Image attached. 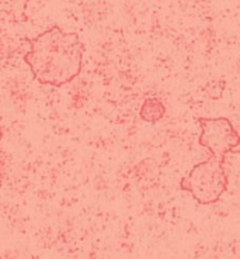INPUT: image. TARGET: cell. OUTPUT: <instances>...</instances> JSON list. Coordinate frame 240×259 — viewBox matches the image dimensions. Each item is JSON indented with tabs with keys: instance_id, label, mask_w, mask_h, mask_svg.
Returning <instances> with one entry per match:
<instances>
[{
	"instance_id": "obj_1",
	"label": "cell",
	"mask_w": 240,
	"mask_h": 259,
	"mask_svg": "<svg viewBox=\"0 0 240 259\" xmlns=\"http://www.w3.org/2000/svg\"><path fill=\"white\" fill-rule=\"evenodd\" d=\"M26 44L28 48L23 52V59L41 84L61 88L82 72L85 46L76 32L52 26L27 39Z\"/></svg>"
},
{
	"instance_id": "obj_2",
	"label": "cell",
	"mask_w": 240,
	"mask_h": 259,
	"mask_svg": "<svg viewBox=\"0 0 240 259\" xmlns=\"http://www.w3.org/2000/svg\"><path fill=\"white\" fill-rule=\"evenodd\" d=\"M180 189L189 192L195 201L208 206L214 204L229 189V178L225 169V158L209 156L195 163L187 176L182 178Z\"/></svg>"
},
{
	"instance_id": "obj_3",
	"label": "cell",
	"mask_w": 240,
	"mask_h": 259,
	"mask_svg": "<svg viewBox=\"0 0 240 259\" xmlns=\"http://www.w3.org/2000/svg\"><path fill=\"white\" fill-rule=\"evenodd\" d=\"M201 134L198 144L207 149L211 156L223 159L230 152H237L240 137L232 121L226 117L218 118H198Z\"/></svg>"
},
{
	"instance_id": "obj_4",
	"label": "cell",
	"mask_w": 240,
	"mask_h": 259,
	"mask_svg": "<svg viewBox=\"0 0 240 259\" xmlns=\"http://www.w3.org/2000/svg\"><path fill=\"white\" fill-rule=\"evenodd\" d=\"M28 0H0V23L21 24L28 20Z\"/></svg>"
},
{
	"instance_id": "obj_5",
	"label": "cell",
	"mask_w": 240,
	"mask_h": 259,
	"mask_svg": "<svg viewBox=\"0 0 240 259\" xmlns=\"http://www.w3.org/2000/svg\"><path fill=\"white\" fill-rule=\"evenodd\" d=\"M166 114V106L162 102L160 97H148L143 100L141 110H139V117L145 123L156 124L162 120Z\"/></svg>"
},
{
	"instance_id": "obj_6",
	"label": "cell",
	"mask_w": 240,
	"mask_h": 259,
	"mask_svg": "<svg viewBox=\"0 0 240 259\" xmlns=\"http://www.w3.org/2000/svg\"><path fill=\"white\" fill-rule=\"evenodd\" d=\"M23 44L24 42H20L13 35H10L3 28H0V55L3 58H12L19 52H24Z\"/></svg>"
},
{
	"instance_id": "obj_7",
	"label": "cell",
	"mask_w": 240,
	"mask_h": 259,
	"mask_svg": "<svg viewBox=\"0 0 240 259\" xmlns=\"http://www.w3.org/2000/svg\"><path fill=\"white\" fill-rule=\"evenodd\" d=\"M204 91L208 95L209 99H221L222 93L225 91V82L223 80H214V82H209V83L204 88Z\"/></svg>"
},
{
	"instance_id": "obj_8",
	"label": "cell",
	"mask_w": 240,
	"mask_h": 259,
	"mask_svg": "<svg viewBox=\"0 0 240 259\" xmlns=\"http://www.w3.org/2000/svg\"><path fill=\"white\" fill-rule=\"evenodd\" d=\"M2 138H3V130L0 127V143H2Z\"/></svg>"
}]
</instances>
